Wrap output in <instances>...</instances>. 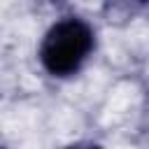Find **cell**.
Wrapping results in <instances>:
<instances>
[{"mask_svg": "<svg viewBox=\"0 0 149 149\" xmlns=\"http://www.w3.org/2000/svg\"><path fill=\"white\" fill-rule=\"evenodd\" d=\"M0 149H5V147H0Z\"/></svg>", "mask_w": 149, "mask_h": 149, "instance_id": "3957f363", "label": "cell"}, {"mask_svg": "<svg viewBox=\"0 0 149 149\" xmlns=\"http://www.w3.org/2000/svg\"><path fill=\"white\" fill-rule=\"evenodd\" d=\"M63 149H102V147H98V144H93V142H74V144H68V147H63Z\"/></svg>", "mask_w": 149, "mask_h": 149, "instance_id": "7a4b0ae2", "label": "cell"}, {"mask_svg": "<svg viewBox=\"0 0 149 149\" xmlns=\"http://www.w3.org/2000/svg\"><path fill=\"white\" fill-rule=\"evenodd\" d=\"M93 47V28L79 16H63L44 35L40 44V63L54 77H72L81 70Z\"/></svg>", "mask_w": 149, "mask_h": 149, "instance_id": "6da1fadb", "label": "cell"}]
</instances>
